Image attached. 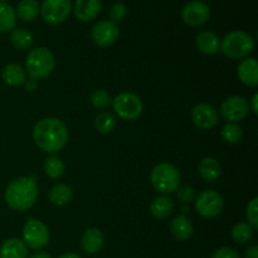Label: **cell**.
Instances as JSON below:
<instances>
[{
    "label": "cell",
    "instance_id": "cell-37",
    "mask_svg": "<svg viewBox=\"0 0 258 258\" xmlns=\"http://www.w3.org/2000/svg\"><path fill=\"white\" fill-rule=\"evenodd\" d=\"M257 101H258V93H254L251 98V103H248L249 110H252V112L254 115H258V106H257Z\"/></svg>",
    "mask_w": 258,
    "mask_h": 258
},
{
    "label": "cell",
    "instance_id": "cell-24",
    "mask_svg": "<svg viewBox=\"0 0 258 258\" xmlns=\"http://www.w3.org/2000/svg\"><path fill=\"white\" fill-rule=\"evenodd\" d=\"M17 14L15 10L7 2H0V33H8L15 29Z\"/></svg>",
    "mask_w": 258,
    "mask_h": 258
},
{
    "label": "cell",
    "instance_id": "cell-34",
    "mask_svg": "<svg viewBox=\"0 0 258 258\" xmlns=\"http://www.w3.org/2000/svg\"><path fill=\"white\" fill-rule=\"evenodd\" d=\"M126 14H127V9H126V5L123 4V3L117 2L111 7L110 9L111 22L113 23L122 22V20L126 18Z\"/></svg>",
    "mask_w": 258,
    "mask_h": 258
},
{
    "label": "cell",
    "instance_id": "cell-40",
    "mask_svg": "<svg viewBox=\"0 0 258 258\" xmlns=\"http://www.w3.org/2000/svg\"><path fill=\"white\" fill-rule=\"evenodd\" d=\"M58 258H81L78 254L72 253V252H68V253H63L62 256H59Z\"/></svg>",
    "mask_w": 258,
    "mask_h": 258
},
{
    "label": "cell",
    "instance_id": "cell-38",
    "mask_svg": "<svg viewBox=\"0 0 258 258\" xmlns=\"http://www.w3.org/2000/svg\"><path fill=\"white\" fill-rule=\"evenodd\" d=\"M38 87V82L37 80H33V78H30V80L25 81V88H27L29 92H33V91L37 90Z\"/></svg>",
    "mask_w": 258,
    "mask_h": 258
},
{
    "label": "cell",
    "instance_id": "cell-13",
    "mask_svg": "<svg viewBox=\"0 0 258 258\" xmlns=\"http://www.w3.org/2000/svg\"><path fill=\"white\" fill-rule=\"evenodd\" d=\"M191 121L197 127L209 130L218 123V111L209 103H199L191 110Z\"/></svg>",
    "mask_w": 258,
    "mask_h": 258
},
{
    "label": "cell",
    "instance_id": "cell-21",
    "mask_svg": "<svg viewBox=\"0 0 258 258\" xmlns=\"http://www.w3.org/2000/svg\"><path fill=\"white\" fill-rule=\"evenodd\" d=\"M2 78L7 85L17 87L24 85L27 81V72L22 66L17 63H9L2 71Z\"/></svg>",
    "mask_w": 258,
    "mask_h": 258
},
{
    "label": "cell",
    "instance_id": "cell-33",
    "mask_svg": "<svg viewBox=\"0 0 258 258\" xmlns=\"http://www.w3.org/2000/svg\"><path fill=\"white\" fill-rule=\"evenodd\" d=\"M176 198L184 204L191 203L196 201V191L190 185H180L176 189Z\"/></svg>",
    "mask_w": 258,
    "mask_h": 258
},
{
    "label": "cell",
    "instance_id": "cell-42",
    "mask_svg": "<svg viewBox=\"0 0 258 258\" xmlns=\"http://www.w3.org/2000/svg\"><path fill=\"white\" fill-rule=\"evenodd\" d=\"M0 2H7V0H0Z\"/></svg>",
    "mask_w": 258,
    "mask_h": 258
},
{
    "label": "cell",
    "instance_id": "cell-6",
    "mask_svg": "<svg viewBox=\"0 0 258 258\" xmlns=\"http://www.w3.org/2000/svg\"><path fill=\"white\" fill-rule=\"evenodd\" d=\"M112 107L116 115L122 120L134 121L143 113L144 105L135 93L122 92L112 100Z\"/></svg>",
    "mask_w": 258,
    "mask_h": 258
},
{
    "label": "cell",
    "instance_id": "cell-2",
    "mask_svg": "<svg viewBox=\"0 0 258 258\" xmlns=\"http://www.w3.org/2000/svg\"><path fill=\"white\" fill-rule=\"evenodd\" d=\"M4 198L10 209L24 212L32 208L38 198L37 183L30 176H20L14 179L7 186Z\"/></svg>",
    "mask_w": 258,
    "mask_h": 258
},
{
    "label": "cell",
    "instance_id": "cell-15",
    "mask_svg": "<svg viewBox=\"0 0 258 258\" xmlns=\"http://www.w3.org/2000/svg\"><path fill=\"white\" fill-rule=\"evenodd\" d=\"M105 236L98 228H88L81 237V247L87 254H96L102 249Z\"/></svg>",
    "mask_w": 258,
    "mask_h": 258
},
{
    "label": "cell",
    "instance_id": "cell-29",
    "mask_svg": "<svg viewBox=\"0 0 258 258\" xmlns=\"http://www.w3.org/2000/svg\"><path fill=\"white\" fill-rule=\"evenodd\" d=\"M254 233V229L249 226L248 223L244 222H239V223L234 224L232 228V238L237 243H247L252 239Z\"/></svg>",
    "mask_w": 258,
    "mask_h": 258
},
{
    "label": "cell",
    "instance_id": "cell-26",
    "mask_svg": "<svg viewBox=\"0 0 258 258\" xmlns=\"http://www.w3.org/2000/svg\"><path fill=\"white\" fill-rule=\"evenodd\" d=\"M39 3L37 0H20L15 14L23 22H32L39 14Z\"/></svg>",
    "mask_w": 258,
    "mask_h": 258
},
{
    "label": "cell",
    "instance_id": "cell-11",
    "mask_svg": "<svg viewBox=\"0 0 258 258\" xmlns=\"http://www.w3.org/2000/svg\"><path fill=\"white\" fill-rule=\"evenodd\" d=\"M211 18V9L203 2L193 0L184 5L181 10V19L186 25L193 28L203 27Z\"/></svg>",
    "mask_w": 258,
    "mask_h": 258
},
{
    "label": "cell",
    "instance_id": "cell-5",
    "mask_svg": "<svg viewBox=\"0 0 258 258\" xmlns=\"http://www.w3.org/2000/svg\"><path fill=\"white\" fill-rule=\"evenodd\" d=\"M151 184L163 194H171L180 186V173L170 163H160L151 170Z\"/></svg>",
    "mask_w": 258,
    "mask_h": 258
},
{
    "label": "cell",
    "instance_id": "cell-3",
    "mask_svg": "<svg viewBox=\"0 0 258 258\" xmlns=\"http://www.w3.org/2000/svg\"><path fill=\"white\" fill-rule=\"evenodd\" d=\"M55 67L54 54L45 47H37L28 53L25 70L33 80H43L52 75Z\"/></svg>",
    "mask_w": 258,
    "mask_h": 258
},
{
    "label": "cell",
    "instance_id": "cell-8",
    "mask_svg": "<svg viewBox=\"0 0 258 258\" xmlns=\"http://www.w3.org/2000/svg\"><path fill=\"white\" fill-rule=\"evenodd\" d=\"M39 8L43 20L50 25H57L66 22L70 17L72 3L71 0H43Z\"/></svg>",
    "mask_w": 258,
    "mask_h": 258
},
{
    "label": "cell",
    "instance_id": "cell-35",
    "mask_svg": "<svg viewBox=\"0 0 258 258\" xmlns=\"http://www.w3.org/2000/svg\"><path fill=\"white\" fill-rule=\"evenodd\" d=\"M212 258H241L238 252L234 251L233 248L229 247H221V248L216 249L212 254Z\"/></svg>",
    "mask_w": 258,
    "mask_h": 258
},
{
    "label": "cell",
    "instance_id": "cell-10",
    "mask_svg": "<svg viewBox=\"0 0 258 258\" xmlns=\"http://www.w3.org/2000/svg\"><path fill=\"white\" fill-rule=\"evenodd\" d=\"M249 113L248 102L242 96H231L221 106V116L226 122L238 123Z\"/></svg>",
    "mask_w": 258,
    "mask_h": 258
},
{
    "label": "cell",
    "instance_id": "cell-20",
    "mask_svg": "<svg viewBox=\"0 0 258 258\" xmlns=\"http://www.w3.org/2000/svg\"><path fill=\"white\" fill-rule=\"evenodd\" d=\"M0 258H28V247L19 238H9L0 247Z\"/></svg>",
    "mask_w": 258,
    "mask_h": 258
},
{
    "label": "cell",
    "instance_id": "cell-18",
    "mask_svg": "<svg viewBox=\"0 0 258 258\" xmlns=\"http://www.w3.org/2000/svg\"><path fill=\"white\" fill-rule=\"evenodd\" d=\"M170 232L173 237L178 241H188L193 236L194 227L190 219L185 216H178L171 221L170 223Z\"/></svg>",
    "mask_w": 258,
    "mask_h": 258
},
{
    "label": "cell",
    "instance_id": "cell-9",
    "mask_svg": "<svg viewBox=\"0 0 258 258\" xmlns=\"http://www.w3.org/2000/svg\"><path fill=\"white\" fill-rule=\"evenodd\" d=\"M224 207L223 198L216 190H203L196 198V209L204 218H216L222 213Z\"/></svg>",
    "mask_w": 258,
    "mask_h": 258
},
{
    "label": "cell",
    "instance_id": "cell-1",
    "mask_svg": "<svg viewBox=\"0 0 258 258\" xmlns=\"http://www.w3.org/2000/svg\"><path fill=\"white\" fill-rule=\"evenodd\" d=\"M68 138L67 125L59 118H42L33 128V140L44 153L54 154L60 151L68 143Z\"/></svg>",
    "mask_w": 258,
    "mask_h": 258
},
{
    "label": "cell",
    "instance_id": "cell-12",
    "mask_svg": "<svg viewBox=\"0 0 258 258\" xmlns=\"http://www.w3.org/2000/svg\"><path fill=\"white\" fill-rule=\"evenodd\" d=\"M120 35V29L117 24L111 20H101L93 25L91 30V39L98 47H110Z\"/></svg>",
    "mask_w": 258,
    "mask_h": 258
},
{
    "label": "cell",
    "instance_id": "cell-31",
    "mask_svg": "<svg viewBox=\"0 0 258 258\" xmlns=\"http://www.w3.org/2000/svg\"><path fill=\"white\" fill-rule=\"evenodd\" d=\"M90 101L91 103H92L93 107L98 108V110H103V108H106L111 102H112L110 95L103 90L95 91V92L91 95Z\"/></svg>",
    "mask_w": 258,
    "mask_h": 258
},
{
    "label": "cell",
    "instance_id": "cell-28",
    "mask_svg": "<svg viewBox=\"0 0 258 258\" xmlns=\"http://www.w3.org/2000/svg\"><path fill=\"white\" fill-rule=\"evenodd\" d=\"M116 120L115 116L110 112H101L95 118V128L101 134H110L115 130Z\"/></svg>",
    "mask_w": 258,
    "mask_h": 258
},
{
    "label": "cell",
    "instance_id": "cell-7",
    "mask_svg": "<svg viewBox=\"0 0 258 258\" xmlns=\"http://www.w3.org/2000/svg\"><path fill=\"white\" fill-rule=\"evenodd\" d=\"M49 231L43 222L29 219L23 227V242L29 248L39 251L49 243Z\"/></svg>",
    "mask_w": 258,
    "mask_h": 258
},
{
    "label": "cell",
    "instance_id": "cell-17",
    "mask_svg": "<svg viewBox=\"0 0 258 258\" xmlns=\"http://www.w3.org/2000/svg\"><path fill=\"white\" fill-rule=\"evenodd\" d=\"M196 45L199 52H202L203 54L214 55L218 53L221 40H219L218 35L214 34L213 32L206 30V32H202L197 35Z\"/></svg>",
    "mask_w": 258,
    "mask_h": 258
},
{
    "label": "cell",
    "instance_id": "cell-23",
    "mask_svg": "<svg viewBox=\"0 0 258 258\" xmlns=\"http://www.w3.org/2000/svg\"><path fill=\"white\" fill-rule=\"evenodd\" d=\"M48 198L50 203L57 207L67 206L73 199V190L67 184H57L50 188Z\"/></svg>",
    "mask_w": 258,
    "mask_h": 258
},
{
    "label": "cell",
    "instance_id": "cell-4",
    "mask_svg": "<svg viewBox=\"0 0 258 258\" xmlns=\"http://www.w3.org/2000/svg\"><path fill=\"white\" fill-rule=\"evenodd\" d=\"M253 38L244 30H233L228 33L219 45V50H222L223 54L231 59L247 58L253 52Z\"/></svg>",
    "mask_w": 258,
    "mask_h": 258
},
{
    "label": "cell",
    "instance_id": "cell-19",
    "mask_svg": "<svg viewBox=\"0 0 258 258\" xmlns=\"http://www.w3.org/2000/svg\"><path fill=\"white\" fill-rule=\"evenodd\" d=\"M198 171L204 180L208 181V183H213L221 178L222 166L216 158L207 156V158L202 159L201 163H199Z\"/></svg>",
    "mask_w": 258,
    "mask_h": 258
},
{
    "label": "cell",
    "instance_id": "cell-36",
    "mask_svg": "<svg viewBox=\"0 0 258 258\" xmlns=\"http://www.w3.org/2000/svg\"><path fill=\"white\" fill-rule=\"evenodd\" d=\"M244 258H258V246H252L244 252Z\"/></svg>",
    "mask_w": 258,
    "mask_h": 258
},
{
    "label": "cell",
    "instance_id": "cell-16",
    "mask_svg": "<svg viewBox=\"0 0 258 258\" xmlns=\"http://www.w3.org/2000/svg\"><path fill=\"white\" fill-rule=\"evenodd\" d=\"M237 76L243 85L256 87L258 85V64L254 58H244L237 67Z\"/></svg>",
    "mask_w": 258,
    "mask_h": 258
},
{
    "label": "cell",
    "instance_id": "cell-22",
    "mask_svg": "<svg viewBox=\"0 0 258 258\" xmlns=\"http://www.w3.org/2000/svg\"><path fill=\"white\" fill-rule=\"evenodd\" d=\"M174 203L169 197H156L150 204V213L156 219H165L173 213Z\"/></svg>",
    "mask_w": 258,
    "mask_h": 258
},
{
    "label": "cell",
    "instance_id": "cell-27",
    "mask_svg": "<svg viewBox=\"0 0 258 258\" xmlns=\"http://www.w3.org/2000/svg\"><path fill=\"white\" fill-rule=\"evenodd\" d=\"M43 169H44V173L48 178L59 179L64 174L66 165L62 159L55 155H52L45 159L44 164H43Z\"/></svg>",
    "mask_w": 258,
    "mask_h": 258
},
{
    "label": "cell",
    "instance_id": "cell-14",
    "mask_svg": "<svg viewBox=\"0 0 258 258\" xmlns=\"http://www.w3.org/2000/svg\"><path fill=\"white\" fill-rule=\"evenodd\" d=\"M101 8V0H76L73 13L81 22H91L100 14Z\"/></svg>",
    "mask_w": 258,
    "mask_h": 258
},
{
    "label": "cell",
    "instance_id": "cell-32",
    "mask_svg": "<svg viewBox=\"0 0 258 258\" xmlns=\"http://www.w3.org/2000/svg\"><path fill=\"white\" fill-rule=\"evenodd\" d=\"M247 221H248V224L253 229L258 228V198L254 197L251 202L247 206L246 211Z\"/></svg>",
    "mask_w": 258,
    "mask_h": 258
},
{
    "label": "cell",
    "instance_id": "cell-41",
    "mask_svg": "<svg viewBox=\"0 0 258 258\" xmlns=\"http://www.w3.org/2000/svg\"><path fill=\"white\" fill-rule=\"evenodd\" d=\"M189 212H190V208H189V207H183V208H181V213H183V216L184 214H186V213H189Z\"/></svg>",
    "mask_w": 258,
    "mask_h": 258
},
{
    "label": "cell",
    "instance_id": "cell-30",
    "mask_svg": "<svg viewBox=\"0 0 258 258\" xmlns=\"http://www.w3.org/2000/svg\"><path fill=\"white\" fill-rule=\"evenodd\" d=\"M222 138L226 143L228 144H237L242 140L243 136V130L238 123L233 122H227L226 125L222 127Z\"/></svg>",
    "mask_w": 258,
    "mask_h": 258
},
{
    "label": "cell",
    "instance_id": "cell-25",
    "mask_svg": "<svg viewBox=\"0 0 258 258\" xmlns=\"http://www.w3.org/2000/svg\"><path fill=\"white\" fill-rule=\"evenodd\" d=\"M10 43L13 47L18 50H27L33 45V35L29 30L24 29V28H17L10 32Z\"/></svg>",
    "mask_w": 258,
    "mask_h": 258
},
{
    "label": "cell",
    "instance_id": "cell-39",
    "mask_svg": "<svg viewBox=\"0 0 258 258\" xmlns=\"http://www.w3.org/2000/svg\"><path fill=\"white\" fill-rule=\"evenodd\" d=\"M28 258H52L50 257L49 253H47V252H35V253H33L32 256H29Z\"/></svg>",
    "mask_w": 258,
    "mask_h": 258
}]
</instances>
